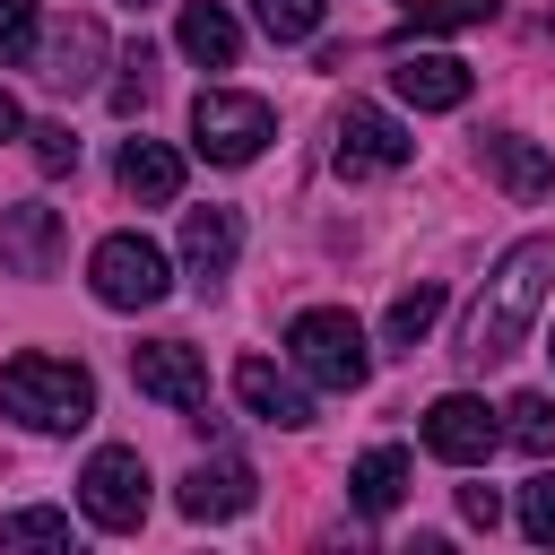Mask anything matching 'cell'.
Masks as SVG:
<instances>
[{
	"label": "cell",
	"instance_id": "obj_1",
	"mask_svg": "<svg viewBox=\"0 0 555 555\" xmlns=\"http://www.w3.org/2000/svg\"><path fill=\"white\" fill-rule=\"evenodd\" d=\"M546 286H555V234H520V243L494 260V278L477 286L468 330H460V356H468V364H503V356H520V338H529Z\"/></svg>",
	"mask_w": 555,
	"mask_h": 555
},
{
	"label": "cell",
	"instance_id": "obj_2",
	"mask_svg": "<svg viewBox=\"0 0 555 555\" xmlns=\"http://www.w3.org/2000/svg\"><path fill=\"white\" fill-rule=\"evenodd\" d=\"M0 408H9L17 425H35V434H78V425L95 416V373H87L78 356L26 347V356L0 364Z\"/></svg>",
	"mask_w": 555,
	"mask_h": 555
},
{
	"label": "cell",
	"instance_id": "obj_3",
	"mask_svg": "<svg viewBox=\"0 0 555 555\" xmlns=\"http://www.w3.org/2000/svg\"><path fill=\"white\" fill-rule=\"evenodd\" d=\"M286 356H295V373L321 382V390H364V373H373V338H364V321L338 312V304L295 312V321H286Z\"/></svg>",
	"mask_w": 555,
	"mask_h": 555
},
{
	"label": "cell",
	"instance_id": "obj_4",
	"mask_svg": "<svg viewBox=\"0 0 555 555\" xmlns=\"http://www.w3.org/2000/svg\"><path fill=\"white\" fill-rule=\"evenodd\" d=\"M269 139H278V113H269L260 95L208 87V95L191 104V147H199L208 165H251V156H260Z\"/></svg>",
	"mask_w": 555,
	"mask_h": 555
},
{
	"label": "cell",
	"instance_id": "obj_5",
	"mask_svg": "<svg viewBox=\"0 0 555 555\" xmlns=\"http://www.w3.org/2000/svg\"><path fill=\"white\" fill-rule=\"evenodd\" d=\"M87 286H95V304H113V312H147V304H165L173 269H165V251H156L147 234H104L95 260H87Z\"/></svg>",
	"mask_w": 555,
	"mask_h": 555
},
{
	"label": "cell",
	"instance_id": "obj_6",
	"mask_svg": "<svg viewBox=\"0 0 555 555\" xmlns=\"http://www.w3.org/2000/svg\"><path fill=\"white\" fill-rule=\"evenodd\" d=\"M78 512L95 520V529H139L147 520V460L130 451V442H104L87 468H78Z\"/></svg>",
	"mask_w": 555,
	"mask_h": 555
},
{
	"label": "cell",
	"instance_id": "obj_7",
	"mask_svg": "<svg viewBox=\"0 0 555 555\" xmlns=\"http://www.w3.org/2000/svg\"><path fill=\"white\" fill-rule=\"evenodd\" d=\"M338 173L347 182H364V173H399L408 156H416V139H408V121L399 113H382V104H364V95H347V113H338Z\"/></svg>",
	"mask_w": 555,
	"mask_h": 555
},
{
	"label": "cell",
	"instance_id": "obj_8",
	"mask_svg": "<svg viewBox=\"0 0 555 555\" xmlns=\"http://www.w3.org/2000/svg\"><path fill=\"white\" fill-rule=\"evenodd\" d=\"M494 442H503V408H486V399H468V390H442V399L425 408V451H434V460L477 468V460H494Z\"/></svg>",
	"mask_w": 555,
	"mask_h": 555
},
{
	"label": "cell",
	"instance_id": "obj_9",
	"mask_svg": "<svg viewBox=\"0 0 555 555\" xmlns=\"http://www.w3.org/2000/svg\"><path fill=\"white\" fill-rule=\"evenodd\" d=\"M130 382H139L147 399L182 408V416H208V364H199L191 338H147V347H130Z\"/></svg>",
	"mask_w": 555,
	"mask_h": 555
},
{
	"label": "cell",
	"instance_id": "obj_10",
	"mask_svg": "<svg viewBox=\"0 0 555 555\" xmlns=\"http://www.w3.org/2000/svg\"><path fill=\"white\" fill-rule=\"evenodd\" d=\"M390 87H399V104H416V113H460L477 78H468V61H460V52H416V43H399Z\"/></svg>",
	"mask_w": 555,
	"mask_h": 555
},
{
	"label": "cell",
	"instance_id": "obj_11",
	"mask_svg": "<svg viewBox=\"0 0 555 555\" xmlns=\"http://www.w3.org/2000/svg\"><path fill=\"white\" fill-rule=\"evenodd\" d=\"M234 399H243L260 425H286V434L312 425V390H304L286 364H269V356H243V364H234Z\"/></svg>",
	"mask_w": 555,
	"mask_h": 555
},
{
	"label": "cell",
	"instance_id": "obj_12",
	"mask_svg": "<svg viewBox=\"0 0 555 555\" xmlns=\"http://www.w3.org/2000/svg\"><path fill=\"white\" fill-rule=\"evenodd\" d=\"M234 251H243L234 208H182V269H191V286H199V295H217V286H225Z\"/></svg>",
	"mask_w": 555,
	"mask_h": 555
},
{
	"label": "cell",
	"instance_id": "obj_13",
	"mask_svg": "<svg viewBox=\"0 0 555 555\" xmlns=\"http://www.w3.org/2000/svg\"><path fill=\"white\" fill-rule=\"evenodd\" d=\"M0 269L9 278H52L61 269V208H0Z\"/></svg>",
	"mask_w": 555,
	"mask_h": 555
},
{
	"label": "cell",
	"instance_id": "obj_14",
	"mask_svg": "<svg viewBox=\"0 0 555 555\" xmlns=\"http://www.w3.org/2000/svg\"><path fill=\"white\" fill-rule=\"evenodd\" d=\"M251 494H260V477H251L243 460L217 451V460H199V468L182 477L173 503H182V520H234V512H251Z\"/></svg>",
	"mask_w": 555,
	"mask_h": 555
},
{
	"label": "cell",
	"instance_id": "obj_15",
	"mask_svg": "<svg viewBox=\"0 0 555 555\" xmlns=\"http://www.w3.org/2000/svg\"><path fill=\"white\" fill-rule=\"evenodd\" d=\"M95 61H104V26H95V17H69V26H52V43L35 52L43 87H61V95H87V87H95Z\"/></svg>",
	"mask_w": 555,
	"mask_h": 555
},
{
	"label": "cell",
	"instance_id": "obj_16",
	"mask_svg": "<svg viewBox=\"0 0 555 555\" xmlns=\"http://www.w3.org/2000/svg\"><path fill=\"white\" fill-rule=\"evenodd\" d=\"M173 43H182L199 69H234V61H243V26H234V9H225V0H182Z\"/></svg>",
	"mask_w": 555,
	"mask_h": 555
},
{
	"label": "cell",
	"instance_id": "obj_17",
	"mask_svg": "<svg viewBox=\"0 0 555 555\" xmlns=\"http://www.w3.org/2000/svg\"><path fill=\"white\" fill-rule=\"evenodd\" d=\"M486 165H494V182H503L512 199H546V191H555V147H538V139H520V130H494V139H486Z\"/></svg>",
	"mask_w": 555,
	"mask_h": 555
},
{
	"label": "cell",
	"instance_id": "obj_18",
	"mask_svg": "<svg viewBox=\"0 0 555 555\" xmlns=\"http://www.w3.org/2000/svg\"><path fill=\"white\" fill-rule=\"evenodd\" d=\"M121 191H130L139 208L182 199V156H173L165 139H130V147H121Z\"/></svg>",
	"mask_w": 555,
	"mask_h": 555
},
{
	"label": "cell",
	"instance_id": "obj_19",
	"mask_svg": "<svg viewBox=\"0 0 555 555\" xmlns=\"http://www.w3.org/2000/svg\"><path fill=\"white\" fill-rule=\"evenodd\" d=\"M347 494H356V512H373V520L399 512V503H408V451H399V442H373V451L347 468Z\"/></svg>",
	"mask_w": 555,
	"mask_h": 555
},
{
	"label": "cell",
	"instance_id": "obj_20",
	"mask_svg": "<svg viewBox=\"0 0 555 555\" xmlns=\"http://www.w3.org/2000/svg\"><path fill=\"white\" fill-rule=\"evenodd\" d=\"M503 442L529 451V460H546V451H555V399H546V390H512V399H503Z\"/></svg>",
	"mask_w": 555,
	"mask_h": 555
},
{
	"label": "cell",
	"instance_id": "obj_21",
	"mask_svg": "<svg viewBox=\"0 0 555 555\" xmlns=\"http://www.w3.org/2000/svg\"><path fill=\"white\" fill-rule=\"evenodd\" d=\"M503 0H408V17H399V43H416V35H460V26H486Z\"/></svg>",
	"mask_w": 555,
	"mask_h": 555
},
{
	"label": "cell",
	"instance_id": "obj_22",
	"mask_svg": "<svg viewBox=\"0 0 555 555\" xmlns=\"http://www.w3.org/2000/svg\"><path fill=\"white\" fill-rule=\"evenodd\" d=\"M442 304H451V295H442L434 278H425V286H408V295L382 312V338H390V347H425V330L442 321Z\"/></svg>",
	"mask_w": 555,
	"mask_h": 555
},
{
	"label": "cell",
	"instance_id": "obj_23",
	"mask_svg": "<svg viewBox=\"0 0 555 555\" xmlns=\"http://www.w3.org/2000/svg\"><path fill=\"white\" fill-rule=\"evenodd\" d=\"M321 9L330 0H251V17H260L269 43H312L321 35Z\"/></svg>",
	"mask_w": 555,
	"mask_h": 555
},
{
	"label": "cell",
	"instance_id": "obj_24",
	"mask_svg": "<svg viewBox=\"0 0 555 555\" xmlns=\"http://www.w3.org/2000/svg\"><path fill=\"white\" fill-rule=\"evenodd\" d=\"M0 546H69V512H43V503L0 512Z\"/></svg>",
	"mask_w": 555,
	"mask_h": 555
},
{
	"label": "cell",
	"instance_id": "obj_25",
	"mask_svg": "<svg viewBox=\"0 0 555 555\" xmlns=\"http://www.w3.org/2000/svg\"><path fill=\"white\" fill-rule=\"evenodd\" d=\"M43 52V26H35V0H0V69H26Z\"/></svg>",
	"mask_w": 555,
	"mask_h": 555
},
{
	"label": "cell",
	"instance_id": "obj_26",
	"mask_svg": "<svg viewBox=\"0 0 555 555\" xmlns=\"http://www.w3.org/2000/svg\"><path fill=\"white\" fill-rule=\"evenodd\" d=\"M520 538H529V546H555V468H538V477L520 486Z\"/></svg>",
	"mask_w": 555,
	"mask_h": 555
},
{
	"label": "cell",
	"instance_id": "obj_27",
	"mask_svg": "<svg viewBox=\"0 0 555 555\" xmlns=\"http://www.w3.org/2000/svg\"><path fill=\"white\" fill-rule=\"evenodd\" d=\"M113 69H121V78H113V113H139V104H147V87H156V78H147V69H156V52H147V43H130Z\"/></svg>",
	"mask_w": 555,
	"mask_h": 555
},
{
	"label": "cell",
	"instance_id": "obj_28",
	"mask_svg": "<svg viewBox=\"0 0 555 555\" xmlns=\"http://www.w3.org/2000/svg\"><path fill=\"white\" fill-rule=\"evenodd\" d=\"M26 139H35V165H43V173H78V139H69V121H35Z\"/></svg>",
	"mask_w": 555,
	"mask_h": 555
},
{
	"label": "cell",
	"instance_id": "obj_29",
	"mask_svg": "<svg viewBox=\"0 0 555 555\" xmlns=\"http://www.w3.org/2000/svg\"><path fill=\"white\" fill-rule=\"evenodd\" d=\"M460 520H468V529H494V520H503L494 486H460Z\"/></svg>",
	"mask_w": 555,
	"mask_h": 555
},
{
	"label": "cell",
	"instance_id": "obj_30",
	"mask_svg": "<svg viewBox=\"0 0 555 555\" xmlns=\"http://www.w3.org/2000/svg\"><path fill=\"white\" fill-rule=\"evenodd\" d=\"M0 139H26V113H17V95L0 87Z\"/></svg>",
	"mask_w": 555,
	"mask_h": 555
},
{
	"label": "cell",
	"instance_id": "obj_31",
	"mask_svg": "<svg viewBox=\"0 0 555 555\" xmlns=\"http://www.w3.org/2000/svg\"><path fill=\"white\" fill-rule=\"evenodd\" d=\"M130 9H147V0H130Z\"/></svg>",
	"mask_w": 555,
	"mask_h": 555
},
{
	"label": "cell",
	"instance_id": "obj_32",
	"mask_svg": "<svg viewBox=\"0 0 555 555\" xmlns=\"http://www.w3.org/2000/svg\"><path fill=\"white\" fill-rule=\"evenodd\" d=\"M546 356H555V347H546Z\"/></svg>",
	"mask_w": 555,
	"mask_h": 555
}]
</instances>
